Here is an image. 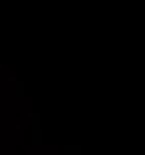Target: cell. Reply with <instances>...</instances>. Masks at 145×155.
Listing matches in <instances>:
<instances>
[{
    "label": "cell",
    "mask_w": 145,
    "mask_h": 155,
    "mask_svg": "<svg viewBox=\"0 0 145 155\" xmlns=\"http://www.w3.org/2000/svg\"><path fill=\"white\" fill-rule=\"evenodd\" d=\"M81 147H64V153H79Z\"/></svg>",
    "instance_id": "obj_3"
},
{
    "label": "cell",
    "mask_w": 145,
    "mask_h": 155,
    "mask_svg": "<svg viewBox=\"0 0 145 155\" xmlns=\"http://www.w3.org/2000/svg\"><path fill=\"white\" fill-rule=\"evenodd\" d=\"M16 95H18V97H22V95H24V85H22V83H16Z\"/></svg>",
    "instance_id": "obj_2"
},
{
    "label": "cell",
    "mask_w": 145,
    "mask_h": 155,
    "mask_svg": "<svg viewBox=\"0 0 145 155\" xmlns=\"http://www.w3.org/2000/svg\"><path fill=\"white\" fill-rule=\"evenodd\" d=\"M32 143H35V145H41V143H42V131H41V125H35V127H32Z\"/></svg>",
    "instance_id": "obj_1"
}]
</instances>
